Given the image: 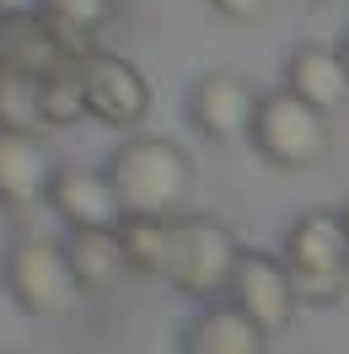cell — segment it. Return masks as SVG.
<instances>
[{
    "instance_id": "1",
    "label": "cell",
    "mask_w": 349,
    "mask_h": 354,
    "mask_svg": "<svg viewBox=\"0 0 349 354\" xmlns=\"http://www.w3.org/2000/svg\"><path fill=\"white\" fill-rule=\"evenodd\" d=\"M102 172H108L124 215H177L183 199H188V183H194L188 156L177 151L172 140H156V134L124 140L108 156Z\"/></svg>"
},
{
    "instance_id": "2",
    "label": "cell",
    "mask_w": 349,
    "mask_h": 354,
    "mask_svg": "<svg viewBox=\"0 0 349 354\" xmlns=\"http://www.w3.org/2000/svg\"><path fill=\"white\" fill-rule=\"evenodd\" d=\"M242 247L220 221L204 215H167V252H161V279L194 301H210L231 290Z\"/></svg>"
},
{
    "instance_id": "3",
    "label": "cell",
    "mask_w": 349,
    "mask_h": 354,
    "mask_svg": "<svg viewBox=\"0 0 349 354\" xmlns=\"http://www.w3.org/2000/svg\"><path fill=\"white\" fill-rule=\"evenodd\" d=\"M0 279H6V295L17 301V311H27V317H65L81 295L65 242H48V236H17L0 258Z\"/></svg>"
},
{
    "instance_id": "4",
    "label": "cell",
    "mask_w": 349,
    "mask_h": 354,
    "mask_svg": "<svg viewBox=\"0 0 349 354\" xmlns=\"http://www.w3.org/2000/svg\"><path fill=\"white\" fill-rule=\"evenodd\" d=\"M285 268L301 290V301H339L349 285V236L339 209H306L285 231Z\"/></svg>"
},
{
    "instance_id": "5",
    "label": "cell",
    "mask_w": 349,
    "mask_h": 354,
    "mask_svg": "<svg viewBox=\"0 0 349 354\" xmlns=\"http://www.w3.org/2000/svg\"><path fill=\"white\" fill-rule=\"evenodd\" d=\"M253 151L269 167H312L328 156V113L301 102L296 91H269L258 97V118H253Z\"/></svg>"
},
{
    "instance_id": "6",
    "label": "cell",
    "mask_w": 349,
    "mask_h": 354,
    "mask_svg": "<svg viewBox=\"0 0 349 354\" xmlns=\"http://www.w3.org/2000/svg\"><path fill=\"white\" fill-rule=\"evenodd\" d=\"M87 54L91 48L70 44L44 11H0V70L54 81V75H70Z\"/></svg>"
},
{
    "instance_id": "7",
    "label": "cell",
    "mask_w": 349,
    "mask_h": 354,
    "mask_svg": "<svg viewBox=\"0 0 349 354\" xmlns=\"http://www.w3.org/2000/svg\"><path fill=\"white\" fill-rule=\"evenodd\" d=\"M226 295H231V306H237L242 317H253L263 333H285L290 317H296V306H301V290L290 279L285 258L258 252V247H242L237 274H231V290H226Z\"/></svg>"
},
{
    "instance_id": "8",
    "label": "cell",
    "mask_w": 349,
    "mask_h": 354,
    "mask_svg": "<svg viewBox=\"0 0 349 354\" xmlns=\"http://www.w3.org/2000/svg\"><path fill=\"white\" fill-rule=\"evenodd\" d=\"M81 91H87V113L108 129H134L151 108L145 75L124 54H108V48H91L81 59Z\"/></svg>"
},
{
    "instance_id": "9",
    "label": "cell",
    "mask_w": 349,
    "mask_h": 354,
    "mask_svg": "<svg viewBox=\"0 0 349 354\" xmlns=\"http://www.w3.org/2000/svg\"><path fill=\"white\" fill-rule=\"evenodd\" d=\"M188 118L204 140L215 145H231V140H247L253 134V118H258V97L253 86L231 75V70H210L199 75L194 91H188Z\"/></svg>"
},
{
    "instance_id": "10",
    "label": "cell",
    "mask_w": 349,
    "mask_h": 354,
    "mask_svg": "<svg viewBox=\"0 0 349 354\" xmlns=\"http://www.w3.org/2000/svg\"><path fill=\"white\" fill-rule=\"evenodd\" d=\"M48 209L70 231H118L124 225V204L113 194L108 172H91V167H60L48 188Z\"/></svg>"
},
{
    "instance_id": "11",
    "label": "cell",
    "mask_w": 349,
    "mask_h": 354,
    "mask_svg": "<svg viewBox=\"0 0 349 354\" xmlns=\"http://www.w3.org/2000/svg\"><path fill=\"white\" fill-rule=\"evenodd\" d=\"M54 172H60V161L48 156L44 134L0 129V204H6V209H33V204H48Z\"/></svg>"
},
{
    "instance_id": "12",
    "label": "cell",
    "mask_w": 349,
    "mask_h": 354,
    "mask_svg": "<svg viewBox=\"0 0 349 354\" xmlns=\"http://www.w3.org/2000/svg\"><path fill=\"white\" fill-rule=\"evenodd\" d=\"M263 338L269 333L253 317H242L237 306H199L177 333V349L183 354H263Z\"/></svg>"
},
{
    "instance_id": "13",
    "label": "cell",
    "mask_w": 349,
    "mask_h": 354,
    "mask_svg": "<svg viewBox=\"0 0 349 354\" xmlns=\"http://www.w3.org/2000/svg\"><path fill=\"white\" fill-rule=\"evenodd\" d=\"M285 91H296L301 102H312L323 113L344 108L349 102V70L339 59V48H328V44L290 48V59H285Z\"/></svg>"
},
{
    "instance_id": "14",
    "label": "cell",
    "mask_w": 349,
    "mask_h": 354,
    "mask_svg": "<svg viewBox=\"0 0 349 354\" xmlns=\"http://www.w3.org/2000/svg\"><path fill=\"white\" fill-rule=\"evenodd\" d=\"M65 258L75 268V285L81 290H108L118 274H124V247H118V231H70Z\"/></svg>"
},
{
    "instance_id": "15",
    "label": "cell",
    "mask_w": 349,
    "mask_h": 354,
    "mask_svg": "<svg viewBox=\"0 0 349 354\" xmlns=\"http://www.w3.org/2000/svg\"><path fill=\"white\" fill-rule=\"evenodd\" d=\"M0 129H17V134L44 129V81L0 70Z\"/></svg>"
},
{
    "instance_id": "16",
    "label": "cell",
    "mask_w": 349,
    "mask_h": 354,
    "mask_svg": "<svg viewBox=\"0 0 349 354\" xmlns=\"http://www.w3.org/2000/svg\"><path fill=\"white\" fill-rule=\"evenodd\" d=\"M38 11H44L48 22L65 32L70 44L91 48V38L113 22V11H118V0H38Z\"/></svg>"
},
{
    "instance_id": "17",
    "label": "cell",
    "mask_w": 349,
    "mask_h": 354,
    "mask_svg": "<svg viewBox=\"0 0 349 354\" xmlns=\"http://www.w3.org/2000/svg\"><path fill=\"white\" fill-rule=\"evenodd\" d=\"M75 118H91L87 113V91H81V65L70 75H54L44 81V129H65Z\"/></svg>"
},
{
    "instance_id": "18",
    "label": "cell",
    "mask_w": 349,
    "mask_h": 354,
    "mask_svg": "<svg viewBox=\"0 0 349 354\" xmlns=\"http://www.w3.org/2000/svg\"><path fill=\"white\" fill-rule=\"evenodd\" d=\"M226 22H258L263 11H269V0H210Z\"/></svg>"
},
{
    "instance_id": "19",
    "label": "cell",
    "mask_w": 349,
    "mask_h": 354,
    "mask_svg": "<svg viewBox=\"0 0 349 354\" xmlns=\"http://www.w3.org/2000/svg\"><path fill=\"white\" fill-rule=\"evenodd\" d=\"M333 48H339V59H344V70H349V27H344V38H339Z\"/></svg>"
},
{
    "instance_id": "20",
    "label": "cell",
    "mask_w": 349,
    "mask_h": 354,
    "mask_svg": "<svg viewBox=\"0 0 349 354\" xmlns=\"http://www.w3.org/2000/svg\"><path fill=\"white\" fill-rule=\"evenodd\" d=\"M339 225H344V236H349V199L339 204Z\"/></svg>"
}]
</instances>
